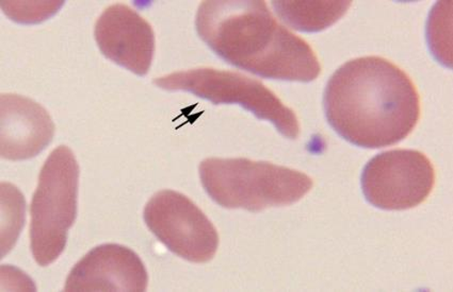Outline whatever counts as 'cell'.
I'll return each mask as SVG.
<instances>
[{
    "mask_svg": "<svg viewBox=\"0 0 453 292\" xmlns=\"http://www.w3.org/2000/svg\"><path fill=\"white\" fill-rule=\"evenodd\" d=\"M324 108L333 130L365 149L403 142L420 117V99L413 81L380 56L358 57L341 66L327 82Z\"/></svg>",
    "mask_w": 453,
    "mask_h": 292,
    "instance_id": "6da1fadb",
    "label": "cell"
},
{
    "mask_svg": "<svg viewBox=\"0 0 453 292\" xmlns=\"http://www.w3.org/2000/svg\"><path fill=\"white\" fill-rule=\"evenodd\" d=\"M196 27L227 64L264 79L309 83L320 75L319 57L309 43L280 25L265 2L202 3Z\"/></svg>",
    "mask_w": 453,
    "mask_h": 292,
    "instance_id": "7a4b0ae2",
    "label": "cell"
},
{
    "mask_svg": "<svg viewBox=\"0 0 453 292\" xmlns=\"http://www.w3.org/2000/svg\"><path fill=\"white\" fill-rule=\"evenodd\" d=\"M199 171L203 187L218 206L252 213L294 205L314 184L304 172L248 159H206Z\"/></svg>",
    "mask_w": 453,
    "mask_h": 292,
    "instance_id": "3957f363",
    "label": "cell"
},
{
    "mask_svg": "<svg viewBox=\"0 0 453 292\" xmlns=\"http://www.w3.org/2000/svg\"><path fill=\"white\" fill-rule=\"evenodd\" d=\"M81 169L74 153L59 146L42 167L30 206V249L41 267L64 253L78 210Z\"/></svg>",
    "mask_w": 453,
    "mask_h": 292,
    "instance_id": "277c9868",
    "label": "cell"
},
{
    "mask_svg": "<svg viewBox=\"0 0 453 292\" xmlns=\"http://www.w3.org/2000/svg\"><path fill=\"white\" fill-rule=\"evenodd\" d=\"M154 85L161 90L194 94L215 106L238 104L258 119L273 124L284 138H299L300 124L294 109L286 107L262 82L239 72L199 67L156 78Z\"/></svg>",
    "mask_w": 453,
    "mask_h": 292,
    "instance_id": "5b68a950",
    "label": "cell"
},
{
    "mask_svg": "<svg viewBox=\"0 0 453 292\" xmlns=\"http://www.w3.org/2000/svg\"><path fill=\"white\" fill-rule=\"evenodd\" d=\"M361 183L369 205L383 211H405L418 206L430 196L435 170L420 151L389 150L368 161Z\"/></svg>",
    "mask_w": 453,
    "mask_h": 292,
    "instance_id": "8992f818",
    "label": "cell"
},
{
    "mask_svg": "<svg viewBox=\"0 0 453 292\" xmlns=\"http://www.w3.org/2000/svg\"><path fill=\"white\" fill-rule=\"evenodd\" d=\"M143 218L150 231L177 257L196 264L215 258L217 228L196 203L180 192L158 191L145 206Z\"/></svg>",
    "mask_w": 453,
    "mask_h": 292,
    "instance_id": "52a82bcc",
    "label": "cell"
},
{
    "mask_svg": "<svg viewBox=\"0 0 453 292\" xmlns=\"http://www.w3.org/2000/svg\"><path fill=\"white\" fill-rule=\"evenodd\" d=\"M95 36L107 59L134 75H148L155 55V34L132 8L123 4L108 7L96 20Z\"/></svg>",
    "mask_w": 453,
    "mask_h": 292,
    "instance_id": "ba28073f",
    "label": "cell"
},
{
    "mask_svg": "<svg viewBox=\"0 0 453 292\" xmlns=\"http://www.w3.org/2000/svg\"><path fill=\"white\" fill-rule=\"evenodd\" d=\"M148 271L132 249L105 243L92 249L71 270L65 291H147Z\"/></svg>",
    "mask_w": 453,
    "mask_h": 292,
    "instance_id": "9c48e42d",
    "label": "cell"
},
{
    "mask_svg": "<svg viewBox=\"0 0 453 292\" xmlns=\"http://www.w3.org/2000/svg\"><path fill=\"white\" fill-rule=\"evenodd\" d=\"M55 124L33 99L0 96V154L9 161H25L40 154L53 140Z\"/></svg>",
    "mask_w": 453,
    "mask_h": 292,
    "instance_id": "30bf717a",
    "label": "cell"
},
{
    "mask_svg": "<svg viewBox=\"0 0 453 292\" xmlns=\"http://www.w3.org/2000/svg\"><path fill=\"white\" fill-rule=\"evenodd\" d=\"M351 3L280 0L273 2V7L289 27L301 33H320L337 23L348 12Z\"/></svg>",
    "mask_w": 453,
    "mask_h": 292,
    "instance_id": "8fae6325",
    "label": "cell"
}]
</instances>
